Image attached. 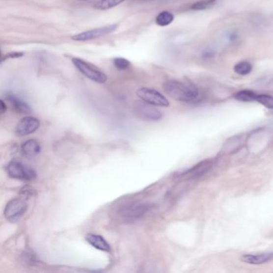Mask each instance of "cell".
<instances>
[{
    "instance_id": "1",
    "label": "cell",
    "mask_w": 273,
    "mask_h": 273,
    "mask_svg": "<svg viewBox=\"0 0 273 273\" xmlns=\"http://www.w3.org/2000/svg\"><path fill=\"white\" fill-rule=\"evenodd\" d=\"M163 87L167 96L180 102L194 103L199 98V89L191 82L168 81L164 83Z\"/></svg>"
},
{
    "instance_id": "2",
    "label": "cell",
    "mask_w": 273,
    "mask_h": 273,
    "mask_svg": "<svg viewBox=\"0 0 273 273\" xmlns=\"http://www.w3.org/2000/svg\"><path fill=\"white\" fill-rule=\"evenodd\" d=\"M72 63L83 76L94 82L104 83L108 80L106 74L103 71L86 61L80 58H73Z\"/></svg>"
},
{
    "instance_id": "3",
    "label": "cell",
    "mask_w": 273,
    "mask_h": 273,
    "mask_svg": "<svg viewBox=\"0 0 273 273\" xmlns=\"http://www.w3.org/2000/svg\"><path fill=\"white\" fill-rule=\"evenodd\" d=\"M27 209V201L22 198H15L10 200L5 207L4 217L10 223L19 221Z\"/></svg>"
},
{
    "instance_id": "4",
    "label": "cell",
    "mask_w": 273,
    "mask_h": 273,
    "mask_svg": "<svg viewBox=\"0 0 273 273\" xmlns=\"http://www.w3.org/2000/svg\"><path fill=\"white\" fill-rule=\"evenodd\" d=\"M152 204L147 203H135L122 208L119 215L126 222L136 221L152 208Z\"/></svg>"
},
{
    "instance_id": "5",
    "label": "cell",
    "mask_w": 273,
    "mask_h": 273,
    "mask_svg": "<svg viewBox=\"0 0 273 273\" xmlns=\"http://www.w3.org/2000/svg\"><path fill=\"white\" fill-rule=\"evenodd\" d=\"M7 172L10 177L15 180L31 181L36 178L35 170L17 161L9 163L7 166Z\"/></svg>"
},
{
    "instance_id": "6",
    "label": "cell",
    "mask_w": 273,
    "mask_h": 273,
    "mask_svg": "<svg viewBox=\"0 0 273 273\" xmlns=\"http://www.w3.org/2000/svg\"><path fill=\"white\" fill-rule=\"evenodd\" d=\"M135 114L143 120L158 121L162 118V112L156 109L155 106L144 102L143 100H137L134 103Z\"/></svg>"
},
{
    "instance_id": "7",
    "label": "cell",
    "mask_w": 273,
    "mask_h": 273,
    "mask_svg": "<svg viewBox=\"0 0 273 273\" xmlns=\"http://www.w3.org/2000/svg\"><path fill=\"white\" fill-rule=\"evenodd\" d=\"M136 94L138 97L140 98V100L153 106L164 108L169 106V102L167 98L155 89L142 87L137 91Z\"/></svg>"
},
{
    "instance_id": "8",
    "label": "cell",
    "mask_w": 273,
    "mask_h": 273,
    "mask_svg": "<svg viewBox=\"0 0 273 273\" xmlns=\"http://www.w3.org/2000/svg\"><path fill=\"white\" fill-rule=\"evenodd\" d=\"M118 27H119L118 24H111L109 26L101 27L98 28L83 31L80 34H76L72 36V39L75 41H87V40L97 39V38L114 32L118 28Z\"/></svg>"
},
{
    "instance_id": "9",
    "label": "cell",
    "mask_w": 273,
    "mask_h": 273,
    "mask_svg": "<svg viewBox=\"0 0 273 273\" xmlns=\"http://www.w3.org/2000/svg\"><path fill=\"white\" fill-rule=\"evenodd\" d=\"M40 122L37 118L27 116L23 118L15 127V133L17 136H26L39 129Z\"/></svg>"
},
{
    "instance_id": "10",
    "label": "cell",
    "mask_w": 273,
    "mask_h": 273,
    "mask_svg": "<svg viewBox=\"0 0 273 273\" xmlns=\"http://www.w3.org/2000/svg\"><path fill=\"white\" fill-rule=\"evenodd\" d=\"M213 164H214V163L212 160L203 161L191 167V169L183 172L180 175V177L191 179V178H197L204 176V174L207 173L213 167Z\"/></svg>"
},
{
    "instance_id": "11",
    "label": "cell",
    "mask_w": 273,
    "mask_h": 273,
    "mask_svg": "<svg viewBox=\"0 0 273 273\" xmlns=\"http://www.w3.org/2000/svg\"><path fill=\"white\" fill-rule=\"evenodd\" d=\"M85 240L96 249L105 252L111 251V245H109V242L100 235L88 233L85 236Z\"/></svg>"
},
{
    "instance_id": "12",
    "label": "cell",
    "mask_w": 273,
    "mask_h": 273,
    "mask_svg": "<svg viewBox=\"0 0 273 273\" xmlns=\"http://www.w3.org/2000/svg\"><path fill=\"white\" fill-rule=\"evenodd\" d=\"M241 260L243 262L249 265H263L273 260V252L261 254H246L241 256Z\"/></svg>"
},
{
    "instance_id": "13",
    "label": "cell",
    "mask_w": 273,
    "mask_h": 273,
    "mask_svg": "<svg viewBox=\"0 0 273 273\" xmlns=\"http://www.w3.org/2000/svg\"><path fill=\"white\" fill-rule=\"evenodd\" d=\"M40 145L39 142L35 139H30L23 143L21 146V152L23 155L27 157H33L37 156L40 152Z\"/></svg>"
},
{
    "instance_id": "14",
    "label": "cell",
    "mask_w": 273,
    "mask_h": 273,
    "mask_svg": "<svg viewBox=\"0 0 273 273\" xmlns=\"http://www.w3.org/2000/svg\"><path fill=\"white\" fill-rule=\"evenodd\" d=\"M7 99L9 103L11 104V106L13 107V109L17 112L21 113V114H29L31 111L28 104L24 102L17 96L10 94V95H7Z\"/></svg>"
},
{
    "instance_id": "15",
    "label": "cell",
    "mask_w": 273,
    "mask_h": 273,
    "mask_svg": "<svg viewBox=\"0 0 273 273\" xmlns=\"http://www.w3.org/2000/svg\"><path fill=\"white\" fill-rule=\"evenodd\" d=\"M257 94L250 90H242L235 94L233 97L241 102H254L256 101Z\"/></svg>"
},
{
    "instance_id": "16",
    "label": "cell",
    "mask_w": 273,
    "mask_h": 273,
    "mask_svg": "<svg viewBox=\"0 0 273 273\" xmlns=\"http://www.w3.org/2000/svg\"><path fill=\"white\" fill-rule=\"evenodd\" d=\"M174 15L169 11H162L156 18V23L158 26L167 27L173 22Z\"/></svg>"
},
{
    "instance_id": "17",
    "label": "cell",
    "mask_w": 273,
    "mask_h": 273,
    "mask_svg": "<svg viewBox=\"0 0 273 273\" xmlns=\"http://www.w3.org/2000/svg\"><path fill=\"white\" fill-rule=\"evenodd\" d=\"M124 1L125 0H100L94 4V7L98 10H109L116 7Z\"/></svg>"
},
{
    "instance_id": "18",
    "label": "cell",
    "mask_w": 273,
    "mask_h": 273,
    "mask_svg": "<svg viewBox=\"0 0 273 273\" xmlns=\"http://www.w3.org/2000/svg\"><path fill=\"white\" fill-rule=\"evenodd\" d=\"M252 65L251 63L247 61H242L240 63H236L234 67V72L236 74L241 75V76H246L251 73L252 71Z\"/></svg>"
},
{
    "instance_id": "19",
    "label": "cell",
    "mask_w": 273,
    "mask_h": 273,
    "mask_svg": "<svg viewBox=\"0 0 273 273\" xmlns=\"http://www.w3.org/2000/svg\"><path fill=\"white\" fill-rule=\"evenodd\" d=\"M256 102L259 104H262L263 106H265L268 109L273 110V96L267 94H261L258 95L256 97Z\"/></svg>"
},
{
    "instance_id": "20",
    "label": "cell",
    "mask_w": 273,
    "mask_h": 273,
    "mask_svg": "<svg viewBox=\"0 0 273 273\" xmlns=\"http://www.w3.org/2000/svg\"><path fill=\"white\" fill-rule=\"evenodd\" d=\"M216 1H217V0H200V1L195 2V3L191 6V8L192 9V10H196V11L205 10V9L213 7V5L216 3Z\"/></svg>"
},
{
    "instance_id": "21",
    "label": "cell",
    "mask_w": 273,
    "mask_h": 273,
    "mask_svg": "<svg viewBox=\"0 0 273 273\" xmlns=\"http://www.w3.org/2000/svg\"><path fill=\"white\" fill-rule=\"evenodd\" d=\"M113 64L119 71H124V70L128 69V67H130L131 63L128 59L118 57V58H115L113 59Z\"/></svg>"
},
{
    "instance_id": "22",
    "label": "cell",
    "mask_w": 273,
    "mask_h": 273,
    "mask_svg": "<svg viewBox=\"0 0 273 273\" xmlns=\"http://www.w3.org/2000/svg\"><path fill=\"white\" fill-rule=\"evenodd\" d=\"M23 55H24V54H23L22 52H11V53H9L6 56L2 58V62H3L5 59L20 58V57H22Z\"/></svg>"
},
{
    "instance_id": "23",
    "label": "cell",
    "mask_w": 273,
    "mask_h": 273,
    "mask_svg": "<svg viewBox=\"0 0 273 273\" xmlns=\"http://www.w3.org/2000/svg\"><path fill=\"white\" fill-rule=\"evenodd\" d=\"M33 189H30L29 187H25L22 189V194L26 197V196H30L33 195Z\"/></svg>"
},
{
    "instance_id": "24",
    "label": "cell",
    "mask_w": 273,
    "mask_h": 273,
    "mask_svg": "<svg viewBox=\"0 0 273 273\" xmlns=\"http://www.w3.org/2000/svg\"><path fill=\"white\" fill-rule=\"evenodd\" d=\"M0 110H1V114H4L5 111H7V105L3 102V100L0 101Z\"/></svg>"
},
{
    "instance_id": "25",
    "label": "cell",
    "mask_w": 273,
    "mask_h": 273,
    "mask_svg": "<svg viewBox=\"0 0 273 273\" xmlns=\"http://www.w3.org/2000/svg\"><path fill=\"white\" fill-rule=\"evenodd\" d=\"M78 1H87V0H78Z\"/></svg>"
}]
</instances>
